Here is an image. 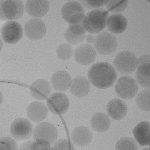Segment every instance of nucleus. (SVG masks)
Segmentation results:
<instances>
[{"label":"nucleus","mask_w":150,"mask_h":150,"mask_svg":"<svg viewBox=\"0 0 150 150\" xmlns=\"http://www.w3.org/2000/svg\"><path fill=\"white\" fill-rule=\"evenodd\" d=\"M90 82L96 88L106 89L114 85L117 78L115 68L106 62H99L93 64L88 73Z\"/></svg>","instance_id":"f257e3e1"},{"label":"nucleus","mask_w":150,"mask_h":150,"mask_svg":"<svg viewBox=\"0 0 150 150\" xmlns=\"http://www.w3.org/2000/svg\"><path fill=\"white\" fill-rule=\"evenodd\" d=\"M108 16L109 11L105 8L93 10L85 16L82 26L86 32L92 34H97L106 27Z\"/></svg>","instance_id":"f03ea898"},{"label":"nucleus","mask_w":150,"mask_h":150,"mask_svg":"<svg viewBox=\"0 0 150 150\" xmlns=\"http://www.w3.org/2000/svg\"><path fill=\"white\" fill-rule=\"evenodd\" d=\"M113 64L119 73L130 74L136 69L137 59L134 54L129 51H122L115 57Z\"/></svg>","instance_id":"7ed1b4c3"},{"label":"nucleus","mask_w":150,"mask_h":150,"mask_svg":"<svg viewBox=\"0 0 150 150\" xmlns=\"http://www.w3.org/2000/svg\"><path fill=\"white\" fill-rule=\"evenodd\" d=\"M25 7L22 1H0V19L10 21L18 19L24 13Z\"/></svg>","instance_id":"20e7f679"},{"label":"nucleus","mask_w":150,"mask_h":150,"mask_svg":"<svg viewBox=\"0 0 150 150\" xmlns=\"http://www.w3.org/2000/svg\"><path fill=\"white\" fill-rule=\"evenodd\" d=\"M94 45L96 51L102 55H110L118 47L116 37L108 32L99 33L94 39Z\"/></svg>","instance_id":"39448f33"},{"label":"nucleus","mask_w":150,"mask_h":150,"mask_svg":"<svg viewBox=\"0 0 150 150\" xmlns=\"http://www.w3.org/2000/svg\"><path fill=\"white\" fill-rule=\"evenodd\" d=\"M61 16L66 22L76 25L82 21L85 10L82 5L77 1H69L61 8Z\"/></svg>","instance_id":"423d86ee"},{"label":"nucleus","mask_w":150,"mask_h":150,"mask_svg":"<svg viewBox=\"0 0 150 150\" xmlns=\"http://www.w3.org/2000/svg\"><path fill=\"white\" fill-rule=\"evenodd\" d=\"M117 95L125 100L132 99L135 97L139 90L138 84L132 77L128 76L120 78L115 86Z\"/></svg>","instance_id":"0eeeda50"},{"label":"nucleus","mask_w":150,"mask_h":150,"mask_svg":"<svg viewBox=\"0 0 150 150\" xmlns=\"http://www.w3.org/2000/svg\"><path fill=\"white\" fill-rule=\"evenodd\" d=\"M23 28L21 25L14 21L5 22L0 29L2 40L7 44L18 43L23 36Z\"/></svg>","instance_id":"6e6552de"},{"label":"nucleus","mask_w":150,"mask_h":150,"mask_svg":"<svg viewBox=\"0 0 150 150\" xmlns=\"http://www.w3.org/2000/svg\"><path fill=\"white\" fill-rule=\"evenodd\" d=\"M10 133L18 140H27L33 134V127L28 120L24 118L16 119L11 123Z\"/></svg>","instance_id":"1a4fd4ad"},{"label":"nucleus","mask_w":150,"mask_h":150,"mask_svg":"<svg viewBox=\"0 0 150 150\" xmlns=\"http://www.w3.org/2000/svg\"><path fill=\"white\" fill-rule=\"evenodd\" d=\"M58 132L54 125L49 122H43L35 126L33 131L34 139H43L50 145L54 144L58 138Z\"/></svg>","instance_id":"9d476101"},{"label":"nucleus","mask_w":150,"mask_h":150,"mask_svg":"<svg viewBox=\"0 0 150 150\" xmlns=\"http://www.w3.org/2000/svg\"><path fill=\"white\" fill-rule=\"evenodd\" d=\"M47 106L52 114L61 115L67 111L70 106V101L65 94L54 93L48 97Z\"/></svg>","instance_id":"9b49d317"},{"label":"nucleus","mask_w":150,"mask_h":150,"mask_svg":"<svg viewBox=\"0 0 150 150\" xmlns=\"http://www.w3.org/2000/svg\"><path fill=\"white\" fill-rule=\"evenodd\" d=\"M24 32L29 39L39 40L46 34V25L42 19H31L25 25Z\"/></svg>","instance_id":"f8f14e48"},{"label":"nucleus","mask_w":150,"mask_h":150,"mask_svg":"<svg viewBox=\"0 0 150 150\" xmlns=\"http://www.w3.org/2000/svg\"><path fill=\"white\" fill-rule=\"evenodd\" d=\"M149 55H142L137 59L136 78L138 83L144 88L149 90Z\"/></svg>","instance_id":"ddd939ff"},{"label":"nucleus","mask_w":150,"mask_h":150,"mask_svg":"<svg viewBox=\"0 0 150 150\" xmlns=\"http://www.w3.org/2000/svg\"><path fill=\"white\" fill-rule=\"evenodd\" d=\"M75 61L82 66H88L94 61L96 52L94 47L90 44L86 43L79 45L74 52Z\"/></svg>","instance_id":"4468645a"},{"label":"nucleus","mask_w":150,"mask_h":150,"mask_svg":"<svg viewBox=\"0 0 150 150\" xmlns=\"http://www.w3.org/2000/svg\"><path fill=\"white\" fill-rule=\"evenodd\" d=\"M52 92L50 83L45 79H36L30 86V93L34 98L37 100L47 99Z\"/></svg>","instance_id":"2eb2a0df"},{"label":"nucleus","mask_w":150,"mask_h":150,"mask_svg":"<svg viewBox=\"0 0 150 150\" xmlns=\"http://www.w3.org/2000/svg\"><path fill=\"white\" fill-rule=\"evenodd\" d=\"M106 111L112 119L121 120L126 117L128 108L127 104L122 100L115 98L108 103Z\"/></svg>","instance_id":"dca6fc26"},{"label":"nucleus","mask_w":150,"mask_h":150,"mask_svg":"<svg viewBox=\"0 0 150 150\" xmlns=\"http://www.w3.org/2000/svg\"><path fill=\"white\" fill-rule=\"evenodd\" d=\"M27 114L29 119L33 122H42L47 117V107L43 102L39 101L33 102L28 106Z\"/></svg>","instance_id":"f3484780"},{"label":"nucleus","mask_w":150,"mask_h":150,"mask_svg":"<svg viewBox=\"0 0 150 150\" xmlns=\"http://www.w3.org/2000/svg\"><path fill=\"white\" fill-rule=\"evenodd\" d=\"M71 137L73 142L78 146L83 147L90 144L93 139V133L86 127L79 126L73 129Z\"/></svg>","instance_id":"a211bd4d"},{"label":"nucleus","mask_w":150,"mask_h":150,"mask_svg":"<svg viewBox=\"0 0 150 150\" xmlns=\"http://www.w3.org/2000/svg\"><path fill=\"white\" fill-rule=\"evenodd\" d=\"M133 133L137 142L142 146L150 144V124L144 121L137 124L133 129Z\"/></svg>","instance_id":"6ab92c4d"},{"label":"nucleus","mask_w":150,"mask_h":150,"mask_svg":"<svg viewBox=\"0 0 150 150\" xmlns=\"http://www.w3.org/2000/svg\"><path fill=\"white\" fill-rule=\"evenodd\" d=\"M51 82L55 90L65 91L70 88L71 78L68 72L64 70H59L52 74Z\"/></svg>","instance_id":"aec40b11"},{"label":"nucleus","mask_w":150,"mask_h":150,"mask_svg":"<svg viewBox=\"0 0 150 150\" xmlns=\"http://www.w3.org/2000/svg\"><path fill=\"white\" fill-rule=\"evenodd\" d=\"M85 33V30L81 25H71L66 30L64 37L68 44L77 45L84 41Z\"/></svg>","instance_id":"412c9836"},{"label":"nucleus","mask_w":150,"mask_h":150,"mask_svg":"<svg viewBox=\"0 0 150 150\" xmlns=\"http://www.w3.org/2000/svg\"><path fill=\"white\" fill-rule=\"evenodd\" d=\"M91 85L84 76H77L71 81L70 87V93L77 97H83L90 92Z\"/></svg>","instance_id":"4be33fe9"},{"label":"nucleus","mask_w":150,"mask_h":150,"mask_svg":"<svg viewBox=\"0 0 150 150\" xmlns=\"http://www.w3.org/2000/svg\"><path fill=\"white\" fill-rule=\"evenodd\" d=\"M128 21L122 14L110 15L107 19L106 26L108 30L114 34H120L126 30Z\"/></svg>","instance_id":"5701e85b"},{"label":"nucleus","mask_w":150,"mask_h":150,"mask_svg":"<svg viewBox=\"0 0 150 150\" xmlns=\"http://www.w3.org/2000/svg\"><path fill=\"white\" fill-rule=\"evenodd\" d=\"M26 11L32 17L39 19L43 17L49 9V1H27L25 5Z\"/></svg>","instance_id":"b1692460"},{"label":"nucleus","mask_w":150,"mask_h":150,"mask_svg":"<svg viewBox=\"0 0 150 150\" xmlns=\"http://www.w3.org/2000/svg\"><path fill=\"white\" fill-rule=\"evenodd\" d=\"M92 128L98 132H105L108 131L111 125L109 117L102 112H98L94 114L91 120Z\"/></svg>","instance_id":"393cba45"},{"label":"nucleus","mask_w":150,"mask_h":150,"mask_svg":"<svg viewBox=\"0 0 150 150\" xmlns=\"http://www.w3.org/2000/svg\"><path fill=\"white\" fill-rule=\"evenodd\" d=\"M136 103L141 110L149 112V90H143L137 94L136 97Z\"/></svg>","instance_id":"a878e982"},{"label":"nucleus","mask_w":150,"mask_h":150,"mask_svg":"<svg viewBox=\"0 0 150 150\" xmlns=\"http://www.w3.org/2000/svg\"><path fill=\"white\" fill-rule=\"evenodd\" d=\"M115 150H138V145L132 137H123L117 142Z\"/></svg>","instance_id":"bb28decb"},{"label":"nucleus","mask_w":150,"mask_h":150,"mask_svg":"<svg viewBox=\"0 0 150 150\" xmlns=\"http://www.w3.org/2000/svg\"><path fill=\"white\" fill-rule=\"evenodd\" d=\"M57 57L62 60H69L73 55V47L68 43H62L57 49Z\"/></svg>","instance_id":"cd10ccee"},{"label":"nucleus","mask_w":150,"mask_h":150,"mask_svg":"<svg viewBox=\"0 0 150 150\" xmlns=\"http://www.w3.org/2000/svg\"><path fill=\"white\" fill-rule=\"evenodd\" d=\"M128 5L129 1H108L106 7L111 12L119 13L126 9Z\"/></svg>","instance_id":"c85d7f7f"},{"label":"nucleus","mask_w":150,"mask_h":150,"mask_svg":"<svg viewBox=\"0 0 150 150\" xmlns=\"http://www.w3.org/2000/svg\"><path fill=\"white\" fill-rule=\"evenodd\" d=\"M18 145L16 141L10 137L0 138V150H18Z\"/></svg>","instance_id":"c756f323"},{"label":"nucleus","mask_w":150,"mask_h":150,"mask_svg":"<svg viewBox=\"0 0 150 150\" xmlns=\"http://www.w3.org/2000/svg\"><path fill=\"white\" fill-rule=\"evenodd\" d=\"M52 150H75V147L69 140L61 139L54 143Z\"/></svg>","instance_id":"7c9ffc66"},{"label":"nucleus","mask_w":150,"mask_h":150,"mask_svg":"<svg viewBox=\"0 0 150 150\" xmlns=\"http://www.w3.org/2000/svg\"><path fill=\"white\" fill-rule=\"evenodd\" d=\"M30 150H52L51 145L43 139H34L31 142Z\"/></svg>","instance_id":"2f4dec72"},{"label":"nucleus","mask_w":150,"mask_h":150,"mask_svg":"<svg viewBox=\"0 0 150 150\" xmlns=\"http://www.w3.org/2000/svg\"><path fill=\"white\" fill-rule=\"evenodd\" d=\"M82 4L87 8H98L105 5H106L108 1H82Z\"/></svg>","instance_id":"473e14b6"},{"label":"nucleus","mask_w":150,"mask_h":150,"mask_svg":"<svg viewBox=\"0 0 150 150\" xmlns=\"http://www.w3.org/2000/svg\"><path fill=\"white\" fill-rule=\"evenodd\" d=\"M31 141H27L23 143L20 148L18 150H30V145H31Z\"/></svg>","instance_id":"72a5a7b5"},{"label":"nucleus","mask_w":150,"mask_h":150,"mask_svg":"<svg viewBox=\"0 0 150 150\" xmlns=\"http://www.w3.org/2000/svg\"><path fill=\"white\" fill-rule=\"evenodd\" d=\"M94 36L91 35H88L86 36V42L91 43H94Z\"/></svg>","instance_id":"f704fd0d"},{"label":"nucleus","mask_w":150,"mask_h":150,"mask_svg":"<svg viewBox=\"0 0 150 150\" xmlns=\"http://www.w3.org/2000/svg\"><path fill=\"white\" fill-rule=\"evenodd\" d=\"M3 102V95L1 92V91H0V105L2 104Z\"/></svg>","instance_id":"c9c22d12"},{"label":"nucleus","mask_w":150,"mask_h":150,"mask_svg":"<svg viewBox=\"0 0 150 150\" xmlns=\"http://www.w3.org/2000/svg\"><path fill=\"white\" fill-rule=\"evenodd\" d=\"M3 41L2 40L0 39V52H1L2 49H3Z\"/></svg>","instance_id":"e433bc0d"},{"label":"nucleus","mask_w":150,"mask_h":150,"mask_svg":"<svg viewBox=\"0 0 150 150\" xmlns=\"http://www.w3.org/2000/svg\"><path fill=\"white\" fill-rule=\"evenodd\" d=\"M142 150H149V147H147V148H145Z\"/></svg>","instance_id":"4c0bfd02"}]
</instances>
